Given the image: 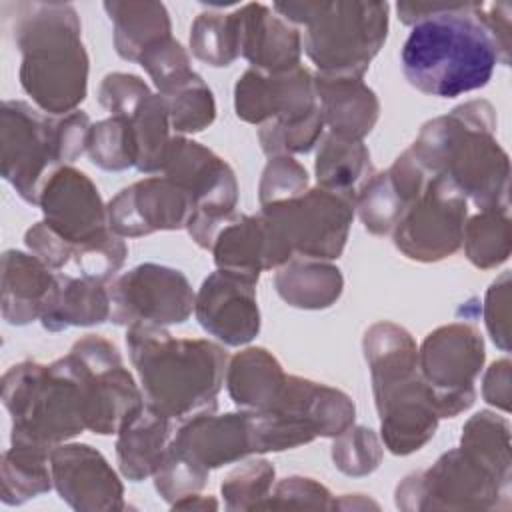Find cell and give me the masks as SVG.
<instances>
[{
	"mask_svg": "<svg viewBox=\"0 0 512 512\" xmlns=\"http://www.w3.org/2000/svg\"><path fill=\"white\" fill-rule=\"evenodd\" d=\"M510 288V272H502L486 290L482 308L486 330L504 352L510 350Z\"/></svg>",
	"mask_w": 512,
	"mask_h": 512,
	"instance_id": "48",
	"label": "cell"
},
{
	"mask_svg": "<svg viewBox=\"0 0 512 512\" xmlns=\"http://www.w3.org/2000/svg\"><path fill=\"white\" fill-rule=\"evenodd\" d=\"M108 226L120 238L182 230L192 214L188 194L166 176H148L122 188L108 204Z\"/></svg>",
	"mask_w": 512,
	"mask_h": 512,
	"instance_id": "19",
	"label": "cell"
},
{
	"mask_svg": "<svg viewBox=\"0 0 512 512\" xmlns=\"http://www.w3.org/2000/svg\"><path fill=\"white\" fill-rule=\"evenodd\" d=\"M90 118L82 110L50 116L22 100H4L0 110L2 178L28 204H38L46 178L86 152Z\"/></svg>",
	"mask_w": 512,
	"mask_h": 512,
	"instance_id": "6",
	"label": "cell"
},
{
	"mask_svg": "<svg viewBox=\"0 0 512 512\" xmlns=\"http://www.w3.org/2000/svg\"><path fill=\"white\" fill-rule=\"evenodd\" d=\"M484 358V338L468 322L438 326L424 338L418 348V370L432 390L440 418H454L474 404V382Z\"/></svg>",
	"mask_w": 512,
	"mask_h": 512,
	"instance_id": "12",
	"label": "cell"
},
{
	"mask_svg": "<svg viewBox=\"0 0 512 512\" xmlns=\"http://www.w3.org/2000/svg\"><path fill=\"white\" fill-rule=\"evenodd\" d=\"M480 18L490 32L492 40L496 42L498 54H500V64L508 66L510 64V50H512V40H510V4L508 2H482L480 6Z\"/></svg>",
	"mask_w": 512,
	"mask_h": 512,
	"instance_id": "50",
	"label": "cell"
},
{
	"mask_svg": "<svg viewBox=\"0 0 512 512\" xmlns=\"http://www.w3.org/2000/svg\"><path fill=\"white\" fill-rule=\"evenodd\" d=\"M314 90L328 134L344 140H364L376 126L380 102L376 92L366 86L362 78L316 72Z\"/></svg>",
	"mask_w": 512,
	"mask_h": 512,
	"instance_id": "25",
	"label": "cell"
},
{
	"mask_svg": "<svg viewBox=\"0 0 512 512\" xmlns=\"http://www.w3.org/2000/svg\"><path fill=\"white\" fill-rule=\"evenodd\" d=\"M2 404L12 420L10 444L52 450L88 430L82 390L66 356L10 366L2 376Z\"/></svg>",
	"mask_w": 512,
	"mask_h": 512,
	"instance_id": "7",
	"label": "cell"
},
{
	"mask_svg": "<svg viewBox=\"0 0 512 512\" xmlns=\"http://www.w3.org/2000/svg\"><path fill=\"white\" fill-rule=\"evenodd\" d=\"M274 288L292 308L324 310L342 296L344 276L328 260L294 256L276 268Z\"/></svg>",
	"mask_w": 512,
	"mask_h": 512,
	"instance_id": "30",
	"label": "cell"
},
{
	"mask_svg": "<svg viewBox=\"0 0 512 512\" xmlns=\"http://www.w3.org/2000/svg\"><path fill=\"white\" fill-rule=\"evenodd\" d=\"M160 96L166 102L170 126L178 136L198 134L216 118L214 94L200 74H194L190 80Z\"/></svg>",
	"mask_w": 512,
	"mask_h": 512,
	"instance_id": "40",
	"label": "cell"
},
{
	"mask_svg": "<svg viewBox=\"0 0 512 512\" xmlns=\"http://www.w3.org/2000/svg\"><path fill=\"white\" fill-rule=\"evenodd\" d=\"M462 246L466 258L480 270L504 264L512 248L510 208H488L466 218Z\"/></svg>",
	"mask_w": 512,
	"mask_h": 512,
	"instance_id": "35",
	"label": "cell"
},
{
	"mask_svg": "<svg viewBox=\"0 0 512 512\" xmlns=\"http://www.w3.org/2000/svg\"><path fill=\"white\" fill-rule=\"evenodd\" d=\"M394 502L400 510H508L510 482L500 480L460 446L430 468L402 478Z\"/></svg>",
	"mask_w": 512,
	"mask_h": 512,
	"instance_id": "10",
	"label": "cell"
},
{
	"mask_svg": "<svg viewBox=\"0 0 512 512\" xmlns=\"http://www.w3.org/2000/svg\"><path fill=\"white\" fill-rule=\"evenodd\" d=\"M174 510H216L218 502L212 496H202V494H190L176 504H172Z\"/></svg>",
	"mask_w": 512,
	"mask_h": 512,
	"instance_id": "51",
	"label": "cell"
},
{
	"mask_svg": "<svg viewBox=\"0 0 512 512\" xmlns=\"http://www.w3.org/2000/svg\"><path fill=\"white\" fill-rule=\"evenodd\" d=\"M260 508H304V510H334L336 498L330 490L306 476H288L272 486ZM258 508V510H260Z\"/></svg>",
	"mask_w": 512,
	"mask_h": 512,
	"instance_id": "46",
	"label": "cell"
},
{
	"mask_svg": "<svg viewBox=\"0 0 512 512\" xmlns=\"http://www.w3.org/2000/svg\"><path fill=\"white\" fill-rule=\"evenodd\" d=\"M66 360L80 384L86 428L100 436L120 428L144 408V394L122 362L114 342L100 334L76 340Z\"/></svg>",
	"mask_w": 512,
	"mask_h": 512,
	"instance_id": "11",
	"label": "cell"
},
{
	"mask_svg": "<svg viewBox=\"0 0 512 512\" xmlns=\"http://www.w3.org/2000/svg\"><path fill=\"white\" fill-rule=\"evenodd\" d=\"M36 206H40L46 226L66 240L74 254L112 234L108 210L96 184L72 164L56 168L46 178Z\"/></svg>",
	"mask_w": 512,
	"mask_h": 512,
	"instance_id": "16",
	"label": "cell"
},
{
	"mask_svg": "<svg viewBox=\"0 0 512 512\" xmlns=\"http://www.w3.org/2000/svg\"><path fill=\"white\" fill-rule=\"evenodd\" d=\"M114 26V48L122 60L138 62L154 42L172 36L170 14L154 0H108L102 4Z\"/></svg>",
	"mask_w": 512,
	"mask_h": 512,
	"instance_id": "31",
	"label": "cell"
},
{
	"mask_svg": "<svg viewBox=\"0 0 512 512\" xmlns=\"http://www.w3.org/2000/svg\"><path fill=\"white\" fill-rule=\"evenodd\" d=\"M52 482L60 498L78 512L124 510L120 476L90 444H58L50 452Z\"/></svg>",
	"mask_w": 512,
	"mask_h": 512,
	"instance_id": "20",
	"label": "cell"
},
{
	"mask_svg": "<svg viewBox=\"0 0 512 512\" xmlns=\"http://www.w3.org/2000/svg\"><path fill=\"white\" fill-rule=\"evenodd\" d=\"M256 280L220 270L208 274L194 298L198 324L226 346H244L260 332Z\"/></svg>",
	"mask_w": 512,
	"mask_h": 512,
	"instance_id": "21",
	"label": "cell"
},
{
	"mask_svg": "<svg viewBox=\"0 0 512 512\" xmlns=\"http://www.w3.org/2000/svg\"><path fill=\"white\" fill-rule=\"evenodd\" d=\"M138 64L146 70L158 94L174 90L196 74L190 66L186 48L174 36H166L148 46L138 58Z\"/></svg>",
	"mask_w": 512,
	"mask_h": 512,
	"instance_id": "43",
	"label": "cell"
},
{
	"mask_svg": "<svg viewBox=\"0 0 512 512\" xmlns=\"http://www.w3.org/2000/svg\"><path fill=\"white\" fill-rule=\"evenodd\" d=\"M154 92L148 84L136 76L126 72H112L106 74L98 88V102L110 116L132 118L140 106L152 96Z\"/></svg>",
	"mask_w": 512,
	"mask_h": 512,
	"instance_id": "47",
	"label": "cell"
},
{
	"mask_svg": "<svg viewBox=\"0 0 512 512\" xmlns=\"http://www.w3.org/2000/svg\"><path fill=\"white\" fill-rule=\"evenodd\" d=\"M336 508H378V504L368 500L364 494H342V498L336 500Z\"/></svg>",
	"mask_w": 512,
	"mask_h": 512,
	"instance_id": "52",
	"label": "cell"
},
{
	"mask_svg": "<svg viewBox=\"0 0 512 512\" xmlns=\"http://www.w3.org/2000/svg\"><path fill=\"white\" fill-rule=\"evenodd\" d=\"M460 448L484 464L500 480L510 482V422L492 410H480L470 416L462 428Z\"/></svg>",
	"mask_w": 512,
	"mask_h": 512,
	"instance_id": "34",
	"label": "cell"
},
{
	"mask_svg": "<svg viewBox=\"0 0 512 512\" xmlns=\"http://www.w3.org/2000/svg\"><path fill=\"white\" fill-rule=\"evenodd\" d=\"M272 10L304 28L302 48L326 76L364 78L388 36V2L304 0L276 2Z\"/></svg>",
	"mask_w": 512,
	"mask_h": 512,
	"instance_id": "5",
	"label": "cell"
},
{
	"mask_svg": "<svg viewBox=\"0 0 512 512\" xmlns=\"http://www.w3.org/2000/svg\"><path fill=\"white\" fill-rule=\"evenodd\" d=\"M170 446L208 472L244 460L254 454L250 412L216 414V406L200 410L180 420Z\"/></svg>",
	"mask_w": 512,
	"mask_h": 512,
	"instance_id": "22",
	"label": "cell"
},
{
	"mask_svg": "<svg viewBox=\"0 0 512 512\" xmlns=\"http://www.w3.org/2000/svg\"><path fill=\"white\" fill-rule=\"evenodd\" d=\"M374 172L370 152L362 140H344L334 134L322 136L314 162L320 188L354 202Z\"/></svg>",
	"mask_w": 512,
	"mask_h": 512,
	"instance_id": "32",
	"label": "cell"
},
{
	"mask_svg": "<svg viewBox=\"0 0 512 512\" xmlns=\"http://www.w3.org/2000/svg\"><path fill=\"white\" fill-rule=\"evenodd\" d=\"M276 470L266 458H250L232 468L220 484L228 510H258L274 486Z\"/></svg>",
	"mask_w": 512,
	"mask_h": 512,
	"instance_id": "41",
	"label": "cell"
},
{
	"mask_svg": "<svg viewBox=\"0 0 512 512\" xmlns=\"http://www.w3.org/2000/svg\"><path fill=\"white\" fill-rule=\"evenodd\" d=\"M482 2H398V18L412 26L402 46L410 86L436 98L484 88L500 54L480 18Z\"/></svg>",
	"mask_w": 512,
	"mask_h": 512,
	"instance_id": "1",
	"label": "cell"
},
{
	"mask_svg": "<svg viewBox=\"0 0 512 512\" xmlns=\"http://www.w3.org/2000/svg\"><path fill=\"white\" fill-rule=\"evenodd\" d=\"M160 174L188 194L192 214L186 230L200 248L210 250L218 232L236 216L238 180L232 166L200 142L176 134Z\"/></svg>",
	"mask_w": 512,
	"mask_h": 512,
	"instance_id": "9",
	"label": "cell"
},
{
	"mask_svg": "<svg viewBox=\"0 0 512 512\" xmlns=\"http://www.w3.org/2000/svg\"><path fill=\"white\" fill-rule=\"evenodd\" d=\"M56 284V272L22 250L2 254V318L12 326L40 320Z\"/></svg>",
	"mask_w": 512,
	"mask_h": 512,
	"instance_id": "26",
	"label": "cell"
},
{
	"mask_svg": "<svg viewBox=\"0 0 512 512\" xmlns=\"http://www.w3.org/2000/svg\"><path fill=\"white\" fill-rule=\"evenodd\" d=\"M236 116L248 124H300L320 114L314 74L298 66L280 74L248 68L234 86Z\"/></svg>",
	"mask_w": 512,
	"mask_h": 512,
	"instance_id": "18",
	"label": "cell"
},
{
	"mask_svg": "<svg viewBox=\"0 0 512 512\" xmlns=\"http://www.w3.org/2000/svg\"><path fill=\"white\" fill-rule=\"evenodd\" d=\"M128 120L134 128L138 148L136 170L142 174H160L172 142V126L164 98L160 94H152Z\"/></svg>",
	"mask_w": 512,
	"mask_h": 512,
	"instance_id": "37",
	"label": "cell"
},
{
	"mask_svg": "<svg viewBox=\"0 0 512 512\" xmlns=\"http://www.w3.org/2000/svg\"><path fill=\"white\" fill-rule=\"evenodd\" d=\"M468 198L446 178L430 174L424 190L392 230L394 246L410 260L438 262L462 248Z\"/></svg>",
	"mask_w": 512,
	"mask_h": 512,
	"instance_id": "13",
	"label": "cell"
},
{
	"mask_svg": "<svg viewBox=\"0 0 512 512\" xmlns=\"http://www.w3.org/2000/svg\"><path fill=\"white\" fill-rule=\"evenodd\" d=\"M190 50L200 62L208 66H230L240 56L236 10L200 12L190 26Z\"/></svg>",
	"mask_w": 512,
	"mask_h": 512,
	"instance_id": "36",
	"label": "cell"
},
{
	"mask_svg": "<svg viewBox=\"0 0 512 512\" xmlns=\"http://www.w3.org/2000/svg\"><path fill=\"white\" fill-rule=\"evenodd\" d=\"M4 24L22 54L18 78L38 110L64 116L88 92V52L76 8L66 2L4 4Z\"/></svg>",
	"mask_w": 512,
	"mask_h": 512,
	"instance_id": "2",
	"label": "cell"
},
{
	"mask_svg": "<svg viewBox=\"0 0 512 512\" xmlns=\"http://www.w3.org/2000/svg\"><path fill=\"white\" fill-rule=\"evenodd\" d=\"M110 320L108 284L56 272V284L40 318L48 332H62L72 326H96Z\"/></svg>",
	"mask_w": 512,
	"mask_h": 512,
	"instance_id": "28",
	"label": "cell"
},
{
	"mask_svg": "<svg viewBox=\"0 0 512 512\" xmlns=\"http://www.w3.org/2000/svg\"><path fill=\"white\" fill-rule=\"evenodd\" d=\"M354 418L356 406L346 392L288 374L280 400L266 412H250L254 454L336 438L354 424Z\"/></svg>",
	"mask_w": 512,
	"mask_h": 512,
	"instance_id": "8",
	"label": "cell"
},
{
	"mask_svg": "<svg viewBox=\"0 0 512 512\" xmlns=\"http://www.w3.org/2000/svg\"><path fill=\"white\" fill-rule=\"evenodd\" d=\"M210 252L216 268L256 282L264 270H276L294 258L280 230L262 212L256 216H234L218 232Z\"/></svg>",
	"mask_w": 512,
	"mask_h": 512,
	"instance_id": "23",
	"label": "cell"
},
{
	"mask_svg": "<svg viewBox=\"0 0 512 512\" xmlns=\"http://www.w3.org/2000/svg\"><path fill=\"white\" fill-rule=\"evenodd\" d=\"M86 154L92 164L108 172H120L136 168L138 148L134 128L128 118L110 116L92 124Z\"/></svg>",
	"mask_w": 512,
	"mask_h": 512,
	"instance_id": "39",
	"label": "cell"
},
{
	"mask_svg": "<svg viewBox=\"0 0 512 512\" xmlns=\"http://www.w3.org/2000/svg\"><path fill=\"white\" fill-rule=\"evenodd\" d=\"M372 392L388 452L408 456L432 440L440 416L418 368L372 384Z\"/></svg>",
	"mask_w": 512,
	"mask_h": 512,
	"instance_id": "17",
	"label": "cell"
},
{
	"mask_svg": "<svg viewBox=\"0 0 512 512\" xmlns=\"http://www.w3.org/2000/svg\"><path fill=\"white\" fill-rule=\"evenodd\" d=\"M496 110L468 100L428 120L408 148L420 166L452 182L478 210L510 208V160L496 140Z\"/></svg>",
	"mask_w": 512,
	"mask_h": 512,
	"instance_id": "3",
	"label": "cell"
},
{
	"mask_svg": "<svg viewBox=\"0 0 512 512\" xmlns=\"http://www.w3.org/2000/svg\"><path fill=\"white\" fill-rule=\"evenodd\" d=\"M482 398L502 412H510L512 402V364L508 358L488 366L482 378Z\"/></svg>",
	"mask_w": 512,
	"mask_h": 512,
	"instance_id": "49",
	"label": "cell"
},
{
	"mask_svg": "<svg viewBox=\"0 0 512 512\" xmlns=\"http://www.w3.org/2000/svg\"><path fill=\"white\" fill-rule=\"evenodd\" d=\"M288 374L278 358L262 348L248 346L228 358L224 384L240 410L266 412L282 396Z\"/></svg>",
	"mask_w": 512,
	"mask_h": 512,
	"instance_id": "27",
	"label": "cell"
},
{
	"mask_svg": "<svg viewBox=\"0 0 512 512\" xmlns=\"http://www.w3.org/2000/svg\"><path fill=\"white\" fill-rule=\"evenodd\" d=\"M260 212L280 230L294 256L334 260L344 252L356 210L352 200L316 186Z\"/></svg>",
	"mask_w": 512,
	"mask_h": 512,
	"instance_id": "15",
	"label": "cell"
},
{
	"mask_svg": "<svg viewBox=\"0 0 512 512\" xmlns=\"http://www.w3.org/2000/svg\"><path fill=\"white\" fill-rule=\"evenodd\" d=\"M126 348L138 372L146 406L184 420L216 406L228 354L206 338H178L164 326L134 324L126 330Z\"/></svg>",
	"mask_w": 512,
	"mask_h": 512,
	"instance_id": "4",
	"label": "cell"
},
{
	"mask_svg": "<svg viewBox=\"0 0 512 512\" xmlns=\"http://www.w3.org/2000/svg\"><path fill=\"white\" fill-rule=\"evenodd\" d=\"M332 440V462L346 476H368L382 462L384 444L372 428L352 424Z\"/></svg>",
	"mask_w": 512,
	"mask_h": 512,
	"instance_id": "42",
	"label": "cell"
},
{
	"mask_svg": "<svg viewBox=\"0 0 512 512\" xmlns=\"http://www.w3.org/2000/svg\"><path fill=\"white\" fill-rule=\"evenodd\" d=\"M172 422L174 420L144 404V408L120 428L116 434V462L126 480L140 482L154 476L174 436Z\"/></svg>",
	"mask_w": 512,
	"mask_h": 512,
	"instance_id": "29",
	"label": "cell"
},
{
	"mask_svg": "<svg viewBox=\"0 0 512 512\" xmlns=\"http://www.w3.org/2000/svg\"><path fill=\"white\" fill-rule=\"evenodd\" d=\"M310 188L306 168L292 156L270 158L258 184L260 208L302 196Z\"/></svg>",
	"mask_w": 512,
	"mask_h": 512,
	"instance_id": "45",
	"label": "cell"
},
{
	"mask_svg": "<svg viewBox=\"0 0 512 512\" xmlns=\"http://www.w3.org/2000/svg\"><path fill=\"white\" fill-rule=\"evenodd\" d=\"M208 476V470L196 466L192 460H188L168 444L162 462L152 478L156 492L172 506L190 494H198L206 486Z\"/></svg>",
	"mask_w": 512,
	"mask_h": 512,
	"instance_id": "44",
	"label": "cell"
},
{
	"mask_svg": "<svg viewBox=\"0 0 512 512\" xmlns=\"http://www.w3.org/2000/svg\"><path fill=\"white\" fill-rule=\"evenodd\" d=\"M354 210L370 234L384 236L392 234L394 226L408 210V204L392 182L388 170H384L374 172V176L364 184L354 200Z\"/></svg>",
	"mask_w": 512,
	"mask_h": 512,
	"instance_id": "38",
	"label": "cell"
},
{
	"mask_svg": "<svg viewBox=\"0 0 512 512\" xmlns=\"http://www.w3.org/2000/svg\"><path fill=\"white\" fill-rule=\"evenodd\" d=\"M236 16L240 56L250 62V68L280 74L302 66V34L298 26L260 2L236 8Z\"/></svg>",
	"mask_w": 512,
	"mask_h": 512,
	"instance_id": "24",
	"label": "cell"
},
{
	"mask_svg": "<svg viewBox=\"0 0 512 512\" xmlns=\"http://www.w3.org/2000/svg\"><path fill=\"white\" fill-rule=\"evenodd\" d=\"M110 322L118 326L186 322L194 312L196 292L186 274L164 264L144 262L108 284Z\"/></svg>",
	"mask_w": 512,
	"mask_h": 512,
	"instance_id": "14",
	"label": "cell"
},
{
	"mask_svg": "<svg viewBox=\"0 0 512 512\" xmlns=\"http://www.w3.org/2000/svg\"><path fill=\"white\" fill-rule=\"evenodd\" d=\"M48 448L32 444H10L2 454V502L20 506L54 488Z\"/></svg>",
	"mask_w": 512,
	"mask_h": 512,
	"instance_id": "33",
	"label": "cell"
}]
</instances>
